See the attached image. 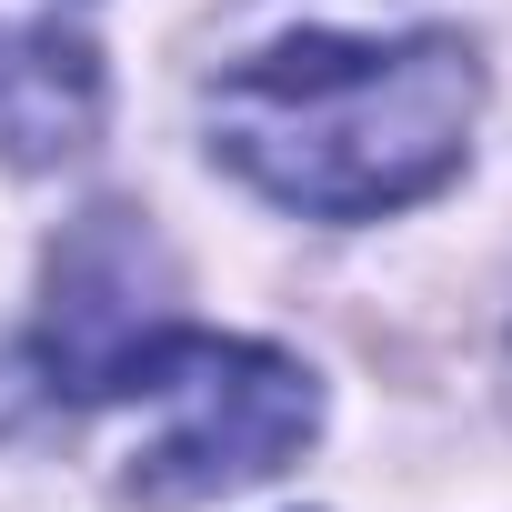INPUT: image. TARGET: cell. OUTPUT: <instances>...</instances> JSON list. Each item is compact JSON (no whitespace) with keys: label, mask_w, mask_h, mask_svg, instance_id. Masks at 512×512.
<instances>
[{"label":"cell","mask_w":512,"mask_h":512,"mask_svg":"<svg viewBox=\"0 0 512 512\" xmlns=\"http://www.w3.org/2000/svg\"><path fill=\"white\" fill-rule=\"evenodd\" d=\"M482 71L452 31L412 41H282L211 81V141L282 211L372 221L462 171Z\"/></svg>","instance_id":"cell-1"},{"label":"cell","mask_w":512,"mask_h":512,"mask_svg":"<svg viewBox=\"0 0 512 512\" xmlns=\"http://www.w3.org/2000/svg\"><path fill=\"white\" fill-rule=\"evenodd\" d=\"M91 402H151L161 412V432L121 472V492L151 502V512H181V502H211V492L282 472L322 422V392L292 352L221 342V332H191V322H161Z\"/></svg>","instance_id":"cell-2"},{"label":"cell","mask_w":512,"mask_h":512,"mask_svg":"<svg viewBox=\"0 0 512 512\" xmlns=\"http://www.w3.org/2000/svg\"><path fill=\"white\" fill-rule=\"evenodd\" d=\"M101 121V61L71 31H0V151L61 161Z\"/></svg>","instance_id":"cell-3"}]
</instances>
